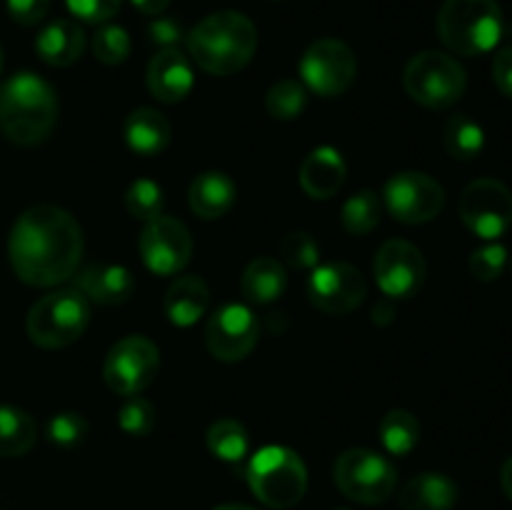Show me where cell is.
Listing matches in <instances>:
<instances>
[{"label":"cell","instance_id":"obj_1","mask_svg":"<svg viewBox=\"0 0 512 510\" xmlns=\"http://www.w3.org/2000/svg\"><path fill=\"white\" fill-rule=\"evenodd\" d=\"M83 248L80 223L58 205H33L10 228V265L23 283L35 288H53L73 278Z\"/></svg>","mask_w":512,"mask_h":510},{"label":"cell","instance_id":"obj_2","mask_svg":"<svg viewBox=\"0 0 512 510\" xmlns=\"http://www.w3.org/2000/svg\"><path fill=\"white\" fill-rule=\"evenodd\" d=\"M258 28L238 10H218L200 20L188 35V53L210 75H233L253 60Z\"/></svg>","mask_w":512,"mask_h":510},{"label":"cell","instance_id":"obj_3","mask_svg":"<svg viewBox=\"0 0 512 510\" xmlns=\"http://www.w3.org/2000/svg\"><path fill=\"white\" fill-rule=\"evenodd\" d=\"M58 120V98L35 73H15L0 85V130L15 145L43 143Z\"/></svg>","mask_w":512,"mask_h":510},{"label":"cell","instance_id":"obj_4","mask_svg":"<svg viewBox=\"0 0 512 510\" xmlns=\"http://www.w3.org/2000/svg\"><path fill=\"white\" fill-rule=\"evenodd\" d=\"M438 35L458 55L490 53L503 38L498 0H445L438 13Z\"/></svg>","mask_w":512,"mask_h":510},{"label":"cell","instance_id":"obj_5","mask_svg":"<svg viewBox=\"0 0 512 510\" xmlns=\"http://www.w3.org/2000/svg\"><path fill=\"white\" fill-rule=\"evenodd\" d=\"M248 485L260 503L288 510L303 500L308 490V470L303 458L285 445H265L248 460Z\"/></svg>","mask_w":512,"mask_h":510},{"label":"cell","instance_id":"obj_6","mask_svg":"<svg viewBox=\"0 0 512 510\" xmlns=\"http://www.w3.org/2000/svg\"><path fill=\"white\" fill-rule=\"evenodd\" d=\"M90 323V300L80 290H55L43 295L25 318V330L35 345L48 350L68 348Z\"/></svg>","mask_w":512,"mask_h":510},{"label":"cell","instance_id":"obj_7","mask_svg":"<svg viewBox=\"0 0 512 510\" xmlns=\"http://www.w3.org/2000/svg\"><path fill=\"white\" fill-rule=\"evenodd\" d=\"M405 93L430 110H445L458 103L468 88L465 68L443 50L413 55L403 70Z\"/></svg>","mask_w":512,"mask_h":510},{"label":"cell","instance_id":"obj_8","mask_svg":"<svg viewBox=\"0 0 512 510\" xmlns=\"http://www.w3.org/2000/svg\"><path fill=\"white\" fill-rule=\"evenodd\" d=\"M333 478L340 493L360 505H380L395 493L398 473L393 463L368 448H350L338 455Z\"/></svg>","mask_w":512,"mask_h":510},{"label":"cell","instance_id":"obj_9","mask_svg":"<svg viewBox=\"0 0 512 510\" xmlns=\"http://www.w3.org/2000/svg\"><path fill=\"white\" fill-rule=\"evenodd\" d=\"M160 370V350L145 335H128L108 350L103 378L113 393L138 395L148 388Z\"/></svg>","mask_w":512,"mask_h":510},{"label":"cell","instance_id":"obj_10","mask_svg":"<svg viewBox=\"0 0 512 510\" xmlns=\"http://www.w3.org/2000/svg\"><path fill=\"white\" fill-rule=\"evenodd\" d=\"M358 75V60L348 43L338 38H320L308 45L300 58V78L305 88L323 98H338L353 85Z\"/></svg>","mask_w":512,"mask_h":510},{"label":"cell","instance_id":"obj_11","mask_svg":"<svg viewBox=\"0 0 512 510\" xmlns=\"http://www.w3.org/2000/svg\"><path fill=\"white\" fill-rule=\"evenodd\" d=\"M383 200L395 220L408 225L430 223L443 213L445 190L433 175L420 170H403L385 183Z\"/></svg>","mask_w":512,"mask_h":510},{"label":"cell","instance_id":"obj_12","mask_svg":"<svg viewBox=\"0 0 512 510\" xmlns=\"http://www.w3.org/2000/svg\"><path fill=\"white\" fill-rule=\"evenodd\" d=\"M460 220L483 240H498L512 225V193L503 180H473L460 195Z\"/></svg>","mask_w":512,"mask_h":510},{"label":"cell","instance_id":"obj_13","mask_svg":"<svg viewBox=\"0 0 512 510\" xmlns=\"http://www.w3.org/2000/svg\"><path fill=\"white\" fill-rule=\"evenodd\" d=\"M140 258L155 275L180 273L193 258L190 230L178 218L158 215L140 233Z\"/></svg>","mask_w":512,"mask_h":510},{"label":"cell","instance_id":"obj_14","mask_svg":"<svg viewBox=\"0 0 512 510\" xmlns=\"http://www.w3.org/2000/svg\"><path fill=\"white\" fill-rule=\"evenodd\" d=\"M260 335L258 318L243 303H228L215 310L205 325V345L210 355L223 363H238L248 358Z\"/></svg>","mask_w":512,"mask_h":510},{"label":"cell","instance_id":"obj_15","mask_svg":"<svg viewBox=\"0 0 512 510\" xmlns=\"http://www.w3.org/2000/svg\"><path fill=\"white\" fill-rule=\"evenodd\" d=\"M375 280L388 298H413L428 275L423 253L408 240H388L375 255Z\"/></svg>","mask_w":512,"mask_h":510},{"label":"cell","instance_id":"obj_16","mask_svg":"<svg viewBox=\"0 0 512 510\" xmlns=\"http://www.w3.org/2000/svg\"><path fill=\"white\" fill-rule=\"evenodd\" d=\"M310 303L328 315H348L368 295L365 275L350 263H328L313 270L308 280Z\"/></svg>","mask_w":512,"mask_h":510},{"label":"cell","instance_id":"obj_17","mask_svg":"<svg viewBox=\"0 0 512 510\" xmlns=\"http://www.w3.org/2000/svg\"><path fill=\"white\" fill-rule=\"evenodd\" d=\"M145 83H148V90L160 103H180V100H185L195 83L193 65H190L188 55L180 48H160L150 58L148 70H145Z\"/></svg>","mask_w":512,"mask_h":510},{"label":"cell","instance_id":"obj_18","mask_svg":"<svg viewBox=\"0 0 512 510\" xmlns=\"http://www.w3.org/2000/svg\"><path fill=\"white\" fill-rule=\"evenodd\" d=\"M75 283L85 298L100 305L128 303L130 295L135 293V278L125 265L93 263L80 270Z\"/></svg>","mask_w":512,"mask_h":510},{"label":"cell","instance_id":"obj_19","mask_svg":"<svg viewBox=\"0 0 512 510\" xmlns=\"http://www.w3.org/2000/svg\"><path fill=\"white\" fill-rule=\"evenodd\" d=\"M235 200H238V188H235L233 178L220 173V170H205V173L195 175L188 188L190 210L203 220L228 215Z\"/></svg>","mask_w":512,"mask_h":510},{"label":"cell","instance_id":"obj_20","mask_svg":"<svg viewBox=\"0 0 512 510\" xmlns=\"http://www.w3.org/2000/svg\"><path fill=\"white\" fill-rule=\"evenodd\" d=\"M345 175H348V168H345L343 155L330 145H320L305 158L300 168V185L310 198L328 200L343 188Z\"/></svg>","mask_w":512,"mask_h":510},{"label":"cell","instance_id":"obj_21","mask_svg":"<svg viewBox=\"0 0 512 510\" xmlns=\"http://www.w3.org/2000/svg\"><path fill=\"white\" fill-rule=\"evenodd\" d=\"M208 305L210 290L205 280L198 278V275H180L165 290V315L178 328H188V325L198 323L205 315V310H208Z\"/></svg>","mask_w":512,"mask_h":510},{"label":"cell","instance_id":"obj_22","mask_svg":"<svg viewBox=\"0 0 512 510\" xmlns=\"http://www.w3.org/2000/svg\"><path fill=\"white\" fill-rule=\"evenodd\" d=\"M398 503L403 510H453L458 485L443 473H420L403 485Z\"/></svg>","mask_w":512,"mask_h":510},{"label":"cell","instance_id":"obj_23","mask_svg":"<svg viewBox=\"0 0 512 510\" xmlns=\"http://www.w3.org/2000/svg\"><path fill=\"white\" fill-rule=\"evenodd\" d=\"M35 50L43 63L53 68H68L83 55L85 30L75 20H55L38 33Z\"/></svg>","mask_w":512,"mask_h":510},{"label":"cell","instance_id":"obj_24","mask_svg":"<svg viewBox=\"0 0 512 510\" xmlns=\"http://www.w3.org/2000/svg\"><path fill=\"white\" fill-rule=\"evenodd\" d=\"M170 135H173L170 120L155 108H135L125 118V143L133 153L145 158L163 153L170 143Z\"/></svg>","mask_w":512,"mask_h":510},{"label":"cell","instance_id":"obj_25","mask_svg":"<svg viewBox=\"0 0 512 510\" xmlns=\"http://www.w3.org/2000/svg\"><path fill=\"white\" fill-rule=\"evenodd\" d=\"M285 288H288V273H285L283 263L270 255L250 260L240 278V290L255 305L273 303L285 293Z\"/></svg>","mask_w":512,"mask_h":510},{"label":"cell","instance_id":"obj_26","mask_svg":"<svg viewBox=\"0 0 512 510\" xmlns=\"http://www.w3.org/2000/svg\"><path fill=\"white\" fill-rule=\"evenodd\" d=\"M38 440V425L15 405H0V458H20Z\"/></svg>","mask_w":512,"mask_h":510},{"label":"cell","instance_id":"obj_27","mask_svg":"<svg viewBox=\"0 0 512 510\" xmlns=\"http://www.w3.org/2000/svg\"><path fill=\"white\" fill-rule=\"evenodd\" d=\"M443 145L455 160H475L485 148L483 125L465 113L450 115L443 128Z\"/></svg>","mask_w":512,"mask_h":510},{"label":"cell","instance_id":"obj_28","mask_svg":"<svg viewBox=\"0 0 512 510\" xmlns=\"http://www.w3.org/2000/svg\"><path fill=\"white\" fill-rule=\"evenodd\" d=\"M380 443L390 455H408L420 440V423L408 410H390L378 425Z\"/></svg>","mask_w":512,"mask_h":510},{"label":"cell","instance_id":"obj_29","mask_svg":"<svg viewBox=\"0 0 512 510\" xmlns=\"http://www.w3.org/2000/svg\"><path fill=\"white\" fill-rule=\"evenodd\" d=\"M205 443H208V450L215 458L225 460V463H240L248 455L250 440L238 420L223 418L210 425Z\"/></svg>","mask_w":512,"mask_h":510},{"label":"cell","instance_id":"obj_30","mask_svg":"<svg viewBox=\"0 0 512 510\" xmlns=\"http://www.w3.org/2000/svg\"><path fill=\"white\" fill-rule=\"evenodd\" d=\"M380 213H383L380 195L375 190L365 188L355 193L353 198L345 200L343 210H340V220H343V228L350 235H368L370 230L378 228Z\"/></svg>","mask_w":512,"mask_h":510},{"label":"cell","instance_id":"obj_31","mask_svg":"<svg viewBox=\"0 0 512 510\" xmlns=\"http://www.w3.org/2000/svg\"><path fill=\"white\" fill-rule=\"evenodd\" d=\"M308 105V88L295 78H283L275 85H270L265 95V110L275 120H295L303 115Z\"/></svg>","mask_w":512,"mask_h":510},{"label":"cell","instance_id":"obj_32","mask_svg":"<svg viewBox=\"0 0 512 510\" xmlns=\"http://www.w3.org/2000/svg\"><path fill=\"white\" fill-rule=\"evenodd\" d=\"M93 55L103 65H120L130 55L128 30L115 23H103L93 35Z\"/></svg>","mask_w":512,"mask_h":510},{"label":"cell","instance_id":"obj_33","mask_svg":"<svg viewBox=\"0 0 512 510\" xmlns=\"http://www.w3.org/2000/svg\"><path fill=\"white\" fill-rule=\"evenodd\" d=\"M163 190L158 183L148 178H140L135 183H130V188L125 190V208L133 218L140 220H153L163 213Z\"/></svg>","mask_w":512,"mask_h":510},{"label":"cell","instance_id":"obj_34","mask_svg":"<svg viewBox=\"0 0 512 510\" xmlns=\"http://www.w3.org/2000/svg\"><path fill=\"white\" fill-rule=\"evenodd\" d=\"M118 423L133 438H145V435L153 433L158 418H155V408L150 400L140 398V395H130L123 408H120Z\"/></svg>","mask_w":512,"mask_h":510},{"label":"cell","instance_id":"obj_35","mask_svg":"<svg viewBox=\"0 0 512 510\" xmlns=\"http://www.w3.org/2000/svg\"><path fill=\"white\" fill-rule=\"evenodd\" d=\"M48 438L50 443L58 445V448L70 450L78 448L88 438V423H85L83 415L78 413H58L50 418L48 423Z\"/></svg>","mask_w":512,"mask_h":510},{"label":"cell","instance_id":"obj_36","mask_svg":"<svg viewBox=\"0 0 512 510\" xmlns=\"http://www.w3.org/2000/svg\"><path fill=\"white\" fill-rule=\"evenodd\" d=\"M505 263H508V248L500 243H485L483 248H478L470 255L468 268L475 280H480V283H493V280H498L503 275Z\"/></svg>","mask_w":512,"mask_h":510},{"label":"cell","instance_id":"obj_37","mask_svg":"<svg viewBox=\"0 0 512 510\" xmlns=\"http://www.w3.org/2000/svg\"><path fill=\"white\" fill-rule=\"evenodd\" d=\"M280 255H283V260L290 265V268L308 270V268H315V263H318L320 258V250H318V243H315L308 233H303V230H293V233L285 235L283 243H280Z\"/></svg>","mask_w":512,"mask_h":510},{"label":"cell","instance_id":"obj_38","mask_svg":"<svg viewBox=\"0 0 512 510\" xmlns=\"http://www.w3.org/2000/svg\"><path fill=\"white\" fill-rule=\"evenodd\" d=\"M68 10L85 23H108L115 18L123 0H65Z\"/></svg>","mask_w":512,"mask_h":510},{"label":"cell","instance_id":"obj_39","mask_svg":"<svg viewBox=\"0 0 512 510\" xmlns=\"http://www.w3.org/2000/svg\"><path fill=\"white\" fill-rule=\"evenodd\" d=\"M5 5H8V15L15 23L30 28L48 15L50 0H5Z\"/></svg>","mask_w":512,"mask_h":510},{"label":"cell","instance_id":"obj_40","mask_svg":"<svg viewBox=\"0 0 512 510\" xmlns=\"http://www.w3.org/2000/svg\"><path fill=\"white\" fill-rule=\"evenodd\" d=\"M148 38L160 48H178V43L183 40V28L173 18H155L148 25Z\"/></svg>","mask_w":512,"mask_h":510},{"label":"cell","instance_id":"obj_41","mask_svg":"<svg viewBox=\"0 0 512 510\" xmlns=\"http://www.w3.org/2000/svg\"><path fill=\"white\" fill-rule=\"evenodd\" d=\"M493 80L500 93L512 100V45L498 50L493 60Z\"/></svg>","mask_w":512,"mask_h":510},{"label":"cell","instance_id":"obj_42","mask_svg":"<svg viewBox=\"0 0 512 510\" xmlns=\"http://www.w3.org/2000/svg\"><path fill=\"white\" fill-rule=\"evenodd\" d=\"M140 13L145 15H160L170 5V0H130Z\"/></svg>","mask_w":512,"mask_h":510},{"label":"cell","instance_id":"obj_43","mask_svg":"<svg viewBox=\"0 0 512 510\" xmlns=\"http://www.w3.org/2000/svg\"><path fill=\"white\" fill-rule=\"evenodd\" d=\"M393 318H395V308L388 303V300H380V303L373 308V320L378 325H388Z\"/></svg>","mask_w":512,"mask_h":510},{"label":"cell","instance_id":"obj_44","mask_svg":"<svg viewBox=\"0 0 512 510\" xmlns=\"http://www.w3.org/2000/svg\"><path fill=\"white\" fill-rule=\"evenodd\" d=\"M500 485H503V493L508 495V500L512 503V458H508L500 468Z\"/></svg>","mask_w":512,"mask_h":510},{"label":"cell","instance_id":"obj_45","mask_svg":"<svg viewBox=\"0 0 512 510\" xmlns=\"http://www.w3.org/2000/svg\"><path fill=\"white\" fill-rule=\"evenodd\" d=\"M215 510H255V508H250V505H243V503H228V505H220V508Z\"/></svg>","mask_w":512,"mask_h":510},{"label":"cell","instance_id":"obj_46","mask_svg":"<svg viewBox=\"0 0 512 510\" xmlns=\"http://www.w3.org/2000/svg\"><path fill=\"white\" fill-rule=\"evenodd\" d=\"M0 73H3V45H0Z\"/></svg>","mask_w":512,"mask_h":510},{"label":"cell","instance_id":"obj_47","mask_svg":"<svg viewBox=\"0 0 512 510\" xmlns=\"http://www.w3.org/2000/svg\"><path fill=\"white\" fill-rule=\"evenodd\" d=\"M338 510H345V508H338Z\"/></svg>","mask_w":512,"mask_h":510}]
</instances>
